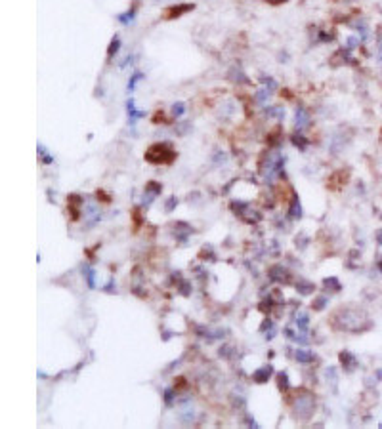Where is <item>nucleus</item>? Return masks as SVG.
I'll use <instances>...</instances> for the list:
<instances>
[{
  "label": "nucleus",
  "mask_w": 382,
  "mask_h": 429,
  "mask_svg": "<svg viewBox=\"0 0 382 429\" xmlns=\"http://www.w3.org/2000/svg\"><path fill=\"white\" fill-rule=\"evenodd\" d=\"M332 326L340 332H348V334H363L367 330L373 328V321L367 315L365 309L359 307H340L336 309L330 317Z\"/></svg>",
  "instance_id": "f257e3e1"
},
{
  "label": "nucleus",
  "mask_w": 382,
  "mask_h": 429,
  "mask_svg": "<svg viewBox=\"0 0 382 429\" xmlns=\"http://www.w3.org/2000/svg\"><path fill=\"white\" fill-rule=\"evenodd\" d=\"M285 154L266 151L260 160V176L264 177L266 185H273L275 179H285Z\"/></svg>",
  "instance_id": "f03ea898"
},
{
  "label": "nucleus",
  "mask_w": 382,
  "mask_h": 429,
  "mask_svg": "<svg viewBox=\"0 0 382 429\" xmlns=\"http://www.w3.org/2000/svg\"><path fill=\"white\" fill-rule=\"evenodd\" d=\"M143 158H145L149 164H155V166H170L174 160L178 158V153L174 151L170 143L161 141V143L149 145L145 154H143Z\"/></svg>",
  "instance_id": "7ed1b4c3"
},
{
  "label": "nucleus",
  "mask_w": 382,
  "mask_h": 429,
  "mask_svg": "<svg viewBox=\"0 0 382 429\" xmlns=\"http://www.w3.org/2000/svg\"><path fill=\"white\" fill-rule=\"evenodd\" d=\"M291 408H293V414H295L296 420L300 422H306L313 416V410H315V397H313L310 391H298L293 403H291Z\"/></svg>",
  "instance_id": "20e7f679"
},
{
  "label": "nucleus",
  "mask_w": 382,
  "mask_h": 429,
  "mask_svg": "<svg viewBox=\"0 0 382 429\" xmlns=\"http://www.w3.org/2000/svg\"><path fill=\"white\" fill-rule=\"evenodd\" d=\"M229 208L235 212V216H239L243 222L250 223V225H252V223H258L262 220L260 214H258L256 210H252L250 204L245 202V201H239V199H237V201H231V202H229Z\"/></svg>",
  "instance_id": "39448f33"
},
{
  "label": "nucleus",
  "mask_w": 382,
  "mask_h": 429,
  "mask_svg": "<svg viewBox=\"0 0 382 429\" xmlns=\"http://www.w3.org/2000/svg\"><path fill=\"white\" fill-rule=\"evenodd\" d=\"M312 126V113L306 105H298L295 109V130L296 132H306Z\"/></svg>",
  "instance_id": "423d86ee"
},
{
  "label": "nucleus",
  "mask_w": 382,
  "mask_h": 429,
  "mask_svg": "<svg viewBox=\"0 0 382 429\" xmlns=\"http://www.w3.org/2000/svg\"><path fill=\"white\" fill-rule=\"evenodd\" d=\"M82 216H84V225L86 227H96L102 222V210L98 208V204L94 201H86L84 208H82Z\"/></svg>",
  "instance_id": "0eeeda50"
},
{
  "label": "nucleus",
  "mask_w": 382,
  "mask_h": 429,
  "mask_svg": "<svg viewBox=\"0 0 382 429\" xmlns=\"http://www.w3.org/2000/svg\"><path fill=\"white\" fill-rule=\"evenodd\" d=\"M161 193H163V185L159 181H147L143 187V195H141V206L149 208L155 202L157 197H161Z\"/></svg>",
  "instance_id": "6e6552de"
},
{
  "label": "nucleus",
  "mask_w": 382,
  "mask_h": 429,
  "mask_svg": "<svg viewBox=\"0 0 382 429\" xmlns=\"http://www.w3.org/2000/svg\"><path fill=\"white\" fill-rule=\"evenodd\" d=\"M348 143H350V137L344 136V130H342V128H338V130L329 137V151L332 154H340L344 151V147H346Z\"/></svg>",
  "instance_id": "1a4fd4ad"
},
{
  "label": "nucleus",
  "mask_w": 382,
  "mask_h": 429,
  "mask_svg": "<svg viewBox=\"0 0 382 429\" xmlns=\"http://www.w3.org/2000/svg\"><path fill=\"white\" fill-rule=\"evenodd\" d=\"M350 25H352V29L357 33V36L361 38V42H369V38H371L373 33H371V25H369V21H367L365 17L357 16Z\"/></svg>",
  "instance_id": "9d476101"
},
{
  "label": "nucleus",
  "mask_w": 382,
  "mask_h": 429,
  "mask_svg": "<svg viewBox=\"0 0 382 429\" xmlns=\"http://www.w3.org/2000/svg\"><path fill=\"white\" fill-rule=\"evenodd\" d=\"M190 235H193V227L186 222H176L174 223V239L180 244H188Z\"/></svg>",
  "instance_id": "9b49d317"
},
{
  "label": "nucleus",
  "mask_w": 382,
  "mask_h": 429,
  "mask_svg": "<svg viewBox=\"0 0 382 429\" xmlns=\"http://www.w3.org/2000/svg\"><path fill=\"white\" fill-rule=\"evenodd\" d=\"M193 8H195V4H191V2H176L174 6L166 8V19H176V17L186 16Z\"/></svg>",
  "instance_id": "f8f14e48"
},
{
  "label": "nucleus",
  "mask_w": 382,
  "mask_h": 429,
  "mask_svg": "<svg viewBox=\"0 0 382 429\" xmlns=\"http://www.w3.org/2000/svg\"><path fill=\"white\" fill-rule=\"evenodd\" d=\"M67 206H69L71 218L79 220V216L82 214V208H84V199L81 195H69L67 197Z\"/></svg>",
  "instance_id": "ddd939ff"
},
{
  "label": "nucleus",
  "mask_w": 382,
  "mask_h": 429,
  "mask_svg": "<svg viewBox=\"0 0 382 429\" xmlns=\"http://www.w3.org/2000/svg\"><path fill=\"white\" fill-rule=\"evenodd\" d=\"M268 275H270V278L272 280H275V282H283V284H289L291 282V273L283 267V265H272L270 267V271H268Z\"/></svg>",
  "instance_id": "4468645a"
},
{
  "label": "nucleus",
  "mask_w": 382,
  "mask_h": 429,
  "mask_svg": "<svg viewBox=\"0 0 382 429\" xmlns=\"http://www.w3.org/2000/svg\"><path fill=\"white\" fill-rule=\"evenodd\" d=\"M126 115H128V124H130V126H136V124H138V120L145 117V111H138V109H136V103H134V100L130 98V100L126 101Z\"/></svg>",
  "instance_id": "2eb2a0df"
},
{
  "label": "nucleus",
  "mask_w": 382,
  "mask_h": 429,
  "mask_svg": "<svg viewBox=\"0 0 382 429\" xmlns=\"http://www.w3.org/2000/svg\"><path fill=\"white\" fill-rule=\"evenodd\" d=\"M338 359H340V364H342V368L346 372H354L357 368V357L352 351H340Z\"/></svg>",
  "instance_id": "dca6fc26"
},
{
  "label": "nucleus",
  "mask_w": 382,
  "mask_h": 429,
  "mask_svg": "<svg viewBox=\"0 0 382 429\" xmlns=\"http://www.w3.org/2000/svg\"><path fill=\"white\" fill-rule=\"evenodd\" d=\"M264 115L268 117V119H275L279 122H283L285 120V115H287V109L283 107V105H266L264 107Z\"/></svg>",
  "instance_id": "f3484780"
},
{
  "label": "nucleus",
  "mask_w": 382,
  "mask_h": 429,
  "mask_svg": "<svg viewBox=\"0 0 382 429\" xmlns=\"http://www.w3.org/2000/svg\"><path fill=\"white\" fill-rule=\"evenodd\" d=\"M272 374H273V366L272 364H264L258 370L252 372V381L254 383H266L272 378Z\"/></svg>",
  "instance_id": "a211bd4d"
},
{
  "label": "nucleus",
  "mask_w": 382,
  "mask_h": 429,
  "mask_svg": "<svg viewBox=\"0 0 382 429\" xmlns=\"http://www.w3.org/2000/svg\"><path fill=\"white\" fill-rule=\"evenodd\" d=\"M227 78L231 80V82H235V84H239V86H243V84H250V78L246 76L243 73V69L241 67H231L229 69V73H227Z\"/></svg>",
  "instance_id": "6ab92c4d"
},
{
  "label": "nucleus",
  "mask_w": 382,
  "mask_h": 429,
  "mask_svg": "<svg viewBox=\"0 0 382 429\" xmlns=\"http://www.w3.org/2000/svg\"><path fill=\"white\" fill-rule=\"evenodd\" d=\"M287 214H289V218H293V220H300V218H302V202H300V197H298L296 193H293V197H291Z\"/></svg>",
  "instance_id": "aec40b11"
},
{
  "label": "nucleus",
  "mask_w": 382,
  "mask_h": 429,
  "mask_svg": "<svg viewBox=\"0 0 382 429\" xmlns=\"http://www.w3.org/2000/svg\"><path fill=\"white\" fill-rule=\"evenodd\" d=\"M136 6H132V8H128L126 12H122V14H119L117 16V21L121 23V25H124V27H130L134 21H136Z\"/></svg>",
  "instance_id": "412c9836"
},
{
  "label": "nucleus",
  "mask_w": 382,
  "mask_h": 429,
  "mask_svg": "<svg viewBox=\"0 0 382 429\" xmlns=\"http://www.w3.org/2000/svg\"><path fill=\"white\" fill-rule=\"evenodd\" d=\"M291 143L295 145L300 153H304V151L308 149V145H310V139L306 136H302V132H296L295 130V134L291 136Z\"/></svg>",
  "instance_id": "4be33fe9"
},
{
  "label": "nucleus",
  "mask_w": 382,
  "mask_h": 429,
  "mask_svg": "<svg viewBox=\"0 0 382 429\" xmlns=\"http://www.w3.org/2000/svg\"><path fill=\"white\" fill-rule=\"evenodd\" d=\"M36 151H38V158H40V162H42L44 166L54 164V154L50 153V149H48L44 143H38V145H36Z\"/></svg>",
  "instance_id": "5701e85b"
},
{
  "label": "nucleus",
  "mask_w": 382,
  "mask_h": 429,
  "mask_svg": "<svg viewBox=\"0 0 382 429\" xmlns=\"http://www.w3.org/2000/svg\"><path fill=\"white\" fill-rule=\"evenodd\" d=\"M119 51H121V38L115 34V36L111 38V42H109V48H107V59L113 61V57H115Z\"/></svg>",
  "instance_id": "b1692460"
},
{
  "label": "nucleus",
  "mask_w": 382,
  "mask_h": 429,
  "mask_svg": "<svg viewBox=\"0 0 382 429\" xmlns=\"http://www.w3.org/2000/svg\"><path fill=\"white\" fill-rule=\"evenodd\" d=\"M295 357L298 362H302V364H310L315 360V355H313L312 351H308V349H296Z\"/></svg>",
  "instance_id": "393cba45"
},
{
  "label": "nucleus",
  "mask_w": 382,
  "mask_h": 429,
  "mask_svg": "<svg viewBox=\"0 0 382 429\" xmlns=\"http://www.w3.org/2000/svg\"><path fill=\"white\" fill-rule=\"evenodd\" d=\"M270 96H272V92L268 88H260L258 92H254V101L262 105V107H266L268 101H270Z\"/></svg>",
  "instance_id": "a878e982"
},
{
  "label": "nucleus",
  "mask_w": 382,
  "mask_h": 429,
  "mask_svg": "<svg viewBox=\"0 0 382 429\" xmlns=\"http://www.w3.org/2000/svg\"><path fill=\"white\" fill-rule=\"evenodd\" d=\"M139 80H143V73H141V71H134V73H132V76L128 78V84H126V92H128V94H132V92L136 90V84H138Z\"/></svg>",
  "instance_id": "bb28decb"
},
{
  "label": "nucleus",
  "mask_w": 382,
  "mask_h": 429,
  "mask_svg": "<svg viewBox=\"0 0 382 429\" xmlns=\"http://www.w3.org/2000/svg\"><path fill=\"white\" fill-rule=\"evenodd\" d=\"M334 31H317V38H315V44H327V42H332L334 40Z\"/></svg>",
  "instance_id": "cd10ccee"
},
{
  "label": "nucleus",
  "mask_w": 382,
  "mask_h": 429,
  "mask_svg": "<svg viewBox=\"0 0 382 429\" xmlns=\"http://www.w3.org/2000/svg\"><path fill=\"white\" fill-rule=\"evenodd\" d=\"M195 410L193 408H184V410L178 414V420L182 422V424H186V426H190L191 422H195Z\"/></svg>",
  "instance_id": "c85d7f7f"
},
{
  "label": "nucleus",
  "mask_w": 382,
  "mask_h": 429,
  "mask_svg": "<svg viewBox=\"0 0 382 429\" xmlns=\"http://www.w3.org/2000/svg\"><path fill=\"white\" fill-rule=\"evenodd\" d=\"M186 111H188V107H186V103L184 101H176V103H172V107H170V115H172V119H180V117H184Z\"/></svg>",
  "instance_id": "c756f323"
},
{
  "label": "nucleus",
  "mask_w": 382,
  "mask_h": 429,
  "mask_svg": "<svg viewBox=\"0 0 382 429\" xmlns=\"http://www.w3.org/2000/svg\"><path fill=\"white\" fill-rule=\"evenodd\" d=\"M323 286H325V288H329L330 292H340V290H342V284H340V280H338L336 277H327V278H323Z\"/></svg>",
  "instance_id": "7c9ffc66"
},
{
  "label": "nucleus",
  "mask_w": 382,
  "mask_h": 429,
  "mask_svg": "<svg viewBox=\"0 0 382 429\" xmlns=\"http://www.w3.org/2000/svg\"><path fill=\"white\" fill-rule=\"evenodd\" d=\"M296 290L300 292L302 296H308V294H312V292L315 290V286H313V282H310V280H298V282H296Z\"/></svg>",
  "instance_id": "2f4dec72"
},
{
  "label": "nucleus",
  "mask_w": 382,
  "mask_h": 429,
  "mask_svg": "<svg viewBox=\"0 0 382 429\" xmlns=\"http://www.w3.org/2000/svg\"><path fill=\"white\" fill-rule=\"evenodd\" d=\"M325 378H327V383L332 385V391H336V383H338V374H336V368L334 366H329L325 370Z\"/></svg>",
  "instance_id": "473e14b6"
},
{
  "label": "nucleus",
  "mask_w": 382,
  "mask_h": 429,
  "mask_svg": "<svg viewBox=\"0 0 382 429\" xmlns=\"http://www.w3.org/2000/svg\"><path fill=\"white\" fill-rule=\"evenodd\" d=\"M260 82L264 84V88H268L272 94L279 90V84L275 82V80H273V78H272V76H268V75H260Z\"/></svg>",
  "instance_id": "72a5a7b5"
},
{
  "label": "nucleus",
  "mask_w": 382,
  "mask_h": 429,
  "mask_svg": "<svg viewBox=\"0 0 382 429\" xmlns=\"http://www.w3.org/2000/svg\"><path fill=\"white\" fill-rule=\"evenodd\" d=\"M361 44H363V42H361V38H359L357 34H350V36L346 38V46H344V48H348L350 51H354V50H357Z\"/></svg>",
  "instance_id": "f704fd0d"
},
{
  "label": "nucleus",
  "mask_w": 382,
  "mask_h": 429,
  "mask_svg": "<svg viewBox=\"0 0 382 429\" xmlns=\"http://www.w3.org/2000/svg\"><path fill=\"white\" fill-rule=\"evenodd\" d=\"M283 143V139H281V130H273V132H270V136H268V145L270 147H279Z\"/></svg>",
  "instance_id": "c9c22d12"
},
{
  "label": "nucleus",
  "mask_w": 382,
  "mask_h": 429,
  "mask_svg": "<svg viewBox=\"0 0 382 429\" xmlns=\"http://www.w3.org/2000/svg\"><path fill=\"white\" fill-rule=\"evenodd\" d=\"M82 273H84V277H86L88 286H90V288H96V271H94L92 267L84 265V267H82Z\"/></svg>",
  "instance_id": "e433bc0d"
},
{
  "label": "nucleus",
  "mask_w": 382,
  "mask_h": 429,
  "mask_svg": "<svg viewBox=\"0 0 382 429\" xmlns=\"http://www.w3.org/2000/svg\"><path fill=\"white\" fill-rule=\"evenodd\" d=\"M296 326H298V330L306 332V330H308V326H310V317H308L306 313H300V315H296Z\"/></svg>",
  "instance_id": "4c0bfd02"
},
{
  "label": "nucleus",
  "mask_w": 382,
  "mask_h": 429,
  "mask_svg": "<svg viewBox=\"0 0 382 429\" xmlns=\"http://www.w3.org/2000/svg\"><path fill=\"white\" fill-rule=\"evenodd\" d=\"M277 383H279V389L281 391H289V376H287V372H279L277 374Z\"/></svg>",
  "instance_id": "58836bf2"
},
{
  "label": "nucleus",
  "mask_w": 382,
  "mask_h": 429,
  "mask_svg": "<svg viewBox=\"0 0 382 429\" xmlns=\"http://www.w3.org/2000/svg\"><path fill=\"white\" fill-rule=\"evenodd\" d=\"M227 160V154L224 151H216V153L212 154V164L214 166H222V164H226Z\"/></svg>",
  "instance_id": "ea45409f"
},
{
  "label": "nucleus",
  "mask_w": 382,
  "mask_h": 429,
  "mask_svg": "<svg viewBox=\"0 0 382 429\" xmlns=\"http://www.w3.org/2000/svg\"><path fill=\"white\" fill-rule=\"evenodd\" d=\"M235 113V107H233V101L224 103V109L220 111V119H229L231 115Z\"/></svg>",
  "instance_id": "a19ab883"
},
{
  "label": "nucleus",
  "mask_w": 382,
  "mask_h": 429,
  "mask_svg": "<svg viewBox=\"0 0 382 429\" xmlns=\"http://www.w3.org/2000/svg\"><path fill=\"white\" fill-rule=\"evenodd\" d=\"M329 303V300L325 298V296H319V298H315L313 300V303H312V307L315 309V311H321V309H325V305Z\"/></svg>",
  "instance_id": "79ce46f5"
},
{
  "label": "nucleus",
  "mask_w": 382,
  "mask_h": 429,
  "mask_svg": "<svg viewBox=\"0 0 382 429\" xmlns=\"http://www.w3.org/2000/svg\"><path fill=\"white\" fill-rule=\"evenodd\" d=\"M176 206H178V199H176V197H168V199H166V202H164V212H166V214H170Z\"/></svg>",
  "instance_id": "37998d69"
},
{
  "label": "nucleus",
  "mask_w": 382,
  "mask_h": 429,
  "mask_svg": "<svg viewBox=\"0 0 382 429\" xmlns=\"http://www.w3.org/2000/svg\"><path fill=\"white\" fill-rule=\"evenodd\" d=\"M164 403H166V406H172L174 404V389L172 387L164 389Z\"/></svg>",
  "instance_id": "c03bdc74"
},
{
  "label": "nucleus",
  "mask_w": 382,
  "mask_h": 429,
  "mask_svg": "<svg viewBox=\"0 0 382 429\" xmlns=\"http://www.w3.org/2000/svg\"><path fill=\"white\" fill-rule=\"evenodd\" d=\"M180 292H182L184 296H190L191 294V286L188 280H180Z\"/></svg>",
  "instance_id": "a18cd8bd"
},
{
  "label": "nucleus",
  "mask_w": 382,
  "mask_h": 429,
  "mask_svg": "<svg viewBox=\"0 0 382 429\" xmlns=\"http://www.w3.org/2000/svg\"><path fill=\"white\" fill-rule=\"evenodd\" d=\"M134 59H136L134 55H126V57H124V61L121 63V69L128 67V65H132V63H134Z\"/></svg>",
  "instance_id": "49530a36"
},
{
  "label": "nucleus",
  "mask_w": 382,
  "mask_h": 429,
  "mask_svg": "<svg viewBox=\"0 0 382 429\" xmlns=\"http://www.w3.org/2000/svg\"><path fill=\"white\" fill-rule=\"evenodd\" d=\"M377 61H379V67L382 71V44L379 46V50H377Z\"/></svg>",
  "instance_id": "de8ad7c7"
},
{
  "label": "nucleus",
  "mask_w": 382,
  "mask_h": 429,
  "mask_svg": "<svg viewBox=\"0 0 382 429\" xmlns=\"http://www.w3.org/2000/svg\"><path fill=\"white\" fill-rule=\"evenodd\" d=\"M377 244H379V246H382V229H379V231H377Z\"/></svg>",
  "instance_id": "09e8293b"
},
{
  "label": "nucleus",
  "mask_w": 382,
  "mask_h": 429,
  "mask_svg": "<svg viewBox=\"0 0 382 429\" xmlns=\"http://www.w3.org/2000/svg\"><path fill=\"white\" fill-rule=\"evenodd\" d=\"M264 2H270V4H283V2H289V0H264Z\"/></svg>",
  "instance_id": "8fccbe9b"
},
{
  "label": "nucleus",
  "mask_w": 382,
  "mask_h": 429,
  "mask_svg": "<svg viewBox=\"0 0 382 429\" xmlns=\"http://www.w3.org/2000/svg\"><path fill=\"white\" fill-rule=\"evenodd\" d=\"M377 267H379V271L382 273V259H379V263H377Z\"/></svg>",
  "instance_id": "3c124183"
},
{
  "label": "nucleus",
  "mask_w": 382,
  "mask_h": 429,
  "mask_svg": "<svg viewBox=\"0 0 382 429\" xmlns=\"http://www.w3.org/2000/svg\"><path fill=\"white\" fill-rule=\"evenodd\" d=\"M377 376H379L382 379V368H381V370H377Z\"/></svg>",
  "instance_id": "603ef678"
},
{
  "label": "nucleus",
  "mask_w": 382,
  "mask_h": 429,
  "mask_svg": "<svg viewBox=\"0 0 382 429\" xmlns=\"http://www.w3.org/2000/svg\"><path fill=\"white\" fill-rule=\"evenodd\" d=\"M379 218H381V220H382V212H381V214H379Z\"/></svg>",
  "instance_id": "864d4df0"
},
{
  "label": "nucleus",
  "mask_w": 382,
  "mask_h": 429,
  "mask_svg": "<svg viewBox=\"0 0 382 429\" xmlns=\"http://www.w3.org/2000/svg\"><path fill=\"white\" fill-rule=\"evenodd\" d=\"M381 141H382V132H381Z\"/></svg>",
  "instance_id": "5fc2aeb1"
},
{
  "label": "nucleus",
  "mask_w": 382,
  "mask_h": 429,
  "mask_svg": "<svg viewBox=\"0 0 382 429\" xmlns=\"http://www.w3.org/2000/svg\"><path fill=\"white\" fill-rule=\"evenodd\" d=\"M350 2H355V0H350Z\"/></svg>",
  "instance_id": "6e6d98bb"
}]
</instances>
